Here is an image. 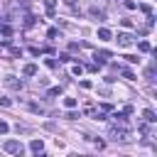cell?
Masks as SVG:
<instances>
[{"label":"cell","instance_id":"21","mask_svg":"<svg viewBox=\"0 0 157 157\" xmlns=\"http://www.w3.org/2000/svg\"><path fill=\"white\" fill-rule=\"evenodd\" d=\"M59 93H61V88H59V86H54V88H49V96H59Z\"/></svg>","mask_w":157,"mask_h":157},{"label":"cell","instance_id":"10","mask_svg":"<svg viewBox=\"0 0 157 157\" xmlns=\"http://www.w3.org/2000/svg\"><path fill=\"white\" fill-rule=\"evenodd\" d=\"M44 5H47V12H49V15H54V7H56V0H44Z\"/></svg>","mask_w":157,"mask_h":157},{"label":"cell","instance_id":"3","mask_svg":"<svg viewBox=\"0 0 157 157\" xmlns=\"http://www.w3.org/2000/svg\"><path fill=\"white\" fill-rule=\"evenodd\" d=\"M132 42H135V37H132V34H125V32H120V34H118V47H130Z\"/></svg>","mask_w":157,"mask_h":157},{"label":"cell","instance_id":"19","mask_svg":"<svg viewBox=\"0 0 157 157\" xmlns=\"http://www.w3.org/2000/svg\"><path fill=\"white\" fill-rule=\"evenodd\" d=\"M47 66H49V69H56V59L49 56V59H47Z\"/></svg>","mask_w":157,"mask_h":157},{"label":"cell","instance_id":"12","mask_svg":"<svg viewBox=\"0 0 157 157\" xmlns=\"http://www.w3.org/2000/svg\"><path fill=\"white\" fill-rule=\"evenodd\" d=\"M140 10H142L145 15H152V5H150V2H142V5H140Z\"/></svg>","mask_w":157,"mask_h":157},{"label":"cell","instance_id":"1","mask_svg":"<svg viewBox=\"0 0 157 157\" xmlns=\"http://www.w3.org/2000/svg\"><path fill=\"white\" fill-rule=\"evenodd\" d=\"M128 137H130V130L125 128V123H120V128H118V125L110 128V140H120V142H123V140H128Z\"/></svg>","mask_w":157,"mask_h":157},{"label":"cell","instance_id":"22","mask_svg":"<svg viewBox=\"0 0 157 157\" xmlns=\"http://www.w3.org/2000/svg\"><path fill=\"white\" fill-rule=\"evenodd\" d=\"M125 7H128V10H135V7H137V5H135V2H132V0H125Z\"/></svg>","mask_w":157,"mask_h":157},{"label":"cell","instance_id":"14","mask_svg":"<svg viewBox=\"0 0 157 157\" xmlns=\"http://www.w3.org/2000/svg\"><path fill=\"white\" fill-rule=\"evenodd\" d=\"M0 32H2L5 37H10V34H12V27H10V25H2V27H0Z\"/></svg>","mask_w":157,"mask_h":157},{"label":"cell","instance_id":"16","mask_svg":"<svg viewBox=\"0 0 157 157\" xmlns=\"http://www.w3.org/2000/svg\"><path fill=\"white\" fill-rule=\"evenodd\" d=\"M7 130H10V125H7V123H5V120H0V135H5V132H7Z\"/></svg>","mask_w":157,"mask_h":157},{"label":"cell","instance_id":"13","mask_svg":"<svg viewBox=\"0 0 157 157\" xmlns=\"http://www.w3.org/2000/svg\"><path fill=\"white\" fill-rule=\"evenodd\" d=\"M145 78H150V81L155 78V66H147V69H145Z\"/></svg>","mask_w":157,"mask_h":157},{"label":"cell","instance_id":"23","mask_svg":"<svg viewBox=\"0 0 157 157\" xmlns=\"http://www.w3.org/2000/svg\"><path fill=\"white\" fill-rule=\"evenodd\" d=\"M71 71H74V74H76V76H78V74H81V71H83V66H81V64H76V66H74V69H71Z\"/></svg>","mask_w":157,"mask_h":157},{"label":"cell","instance_id":"18","mask_svg":"<svg viewBox=\"0 0 157 157\" xmlns=\"http://www.w3.org/2000/svg\"><path fill=\"white\" fill-rule=\"evenodd\" d=\"M91 15H93V17H103V12H101L98 7H91Z\"/></svg>","mask_w":157,"mask_h":157},{"label":"cell","instance_id":"17","mask_svg":"<svg viewBox=\"0 0 157 157\" xmlns=\"http://www.w3.org/2000/svg\"><path fill=\"white\" fill-rule=\"evenodd\" d=\"M66 118H69V120H76V118H78V113H74V108H69V113H66Z\"/></svg>","mask_w":157,"mask_h":157},{"label":"cell","instance_id":"4","mask_svg":"<svg viewBox=\"0 0 157 157\" xmlns=\"http://www.w3.org/2000/svg\"><path fill=\"white\" fill-rule=\"evenodd\" d=\"M5 86H10V88H22V81H20L17 76H7V78H5Z\"/></svg>","mask_w":157,"mask_h":157},{"label":"cell","instance_id":"20","mask_svg":"<svg viewBox=\"0 0 157 157\" xmlns=\"http://www.w3.org/2000/svg\"><path fill=\"white\" fill-rule=\"evenodd\" d=\"M123 76H125V78H130V81L135 78V74H132V71H128V69H123Z\"/></svg>","mask_w":157,"mask_h":157},{"label":"cell","instance_id":"9","mask_svg":"<svg viewBox=\"0 0 157 157\" xmlns=\"http://www.w3.org/2000/svg\"><path fill=\"white\" fill-rule=\"evenodd\" d=\"M113 34H110V29H105V27H101L98 29V39H110Z\"/></svg>","mask_w":157,"mask_h":157},{"label":"cell","instance_id":"15","mask_svg":"<svg viewBox=\"0 0 157 157\" xmlns=\"http://www.w3.org/2000/svg\"><path fill=\"white\" fill-rule=\"evenodd\" d=\"M64 105L66 108H76V98H64Z\"/></svg>","mask_w":157,"mask_h":157},{"label":"cell","instance_id":"6","mask_svg":"<svg viewBox=\"0 0 157 157\" xmlns=\"http://www.w3.org/2000/svg\"><path fill=\"white\" fill-rule=\"evenodd\" d=\"M142 118H145L147 123H155V120H157V118H155V110H152V108H145V110H142Z\"/></svg>","mask_w":157,"mask_h":157},{"label":"cell","instance_id":"11","mask_svg":"<svg viewBox=\"0 0 157 157\" xmlns=\"http://www.w3.org/2000/svg\"><path fill=\"white\" fill-rule=\"evenodd\" d=\"M137 49H140V52H150L152 47H150V42H145V39H142V42H137Z\"/></svg>","mask_w":157,"mask_h":157},{"label":"cell","instance_id":"5","mask_svg":"<svg viewBox=\"0 0 157 157\" xmlns=\"http://www.w3.org/2000/svg\"><path fill=\"white\" fill-rule=\"evenodd\" d=\"M29 150H32L34 155H39V152L44 150V142H42V140H32V142H29Z\"/></svg>","mask_w":157,"mask_h":157},{"label":"cell","instance_id":"8","mask_svg":"<svg viewBox=\"0 0 157 157\" xmlns=\"http://www.w3.org/2000/svg\"><path fill=\"white\" fill-rule=\"evenodd\" d=\"M22 74H25V76H34V74H37V64H27V66L22 69Z\"/></svg>","mask_w":157,"mask_h":157},{"label":"cell","instance_id":"2","mask_svg":"<svg viewBox=\"0 0 157 157\" xmlns=\"http://www.w3.org/2000/svg\"><path fill=\"white\" fill-rule=\"evenodd\" d=\"M2 150L10 152V155H22V142H20V140H7V142L2 145Z\"/></svg>","mask_w":157,"mask_h":157},{"label":"cell","instance_id":"7","mask_svg":"<svg viewBox=\"0 0 157 157\" xmlns=\"http://www.w3.org/2000/svg\"><path fill=\"white\" fill-rule=\"evenodd\" d=\"M108 56H110V52H96V54H93V59H96V64H98V61L103 64V61H105Z\"/></svg>","mask_w":157,"mask_h":157}]
</instances>
